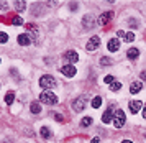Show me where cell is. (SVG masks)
<instances>
[{
  "instance_id": "cell-34",
  "label": "cell",
  "mask_w": 146,
  "mask_h": 143,
  "mask_svg": "<svg viewBox=\"0 0 146 143\" xmlns=\"http://www.w3.org/2000/svg\"><path fill=\"white\" fill-rule=\"evenodd\" d=\"M143 117L146 118V105H145V109H143Z\"/></svg>"
},
{
  "instance_id": "cell-31",
  "label": "cell",
  "mask_w": 146,
  "mask_h": 143,
  "mask_svg": "<svg viewBox=\"0 0 146 143\" xmlns=\"http://www.w3.org/2000/svg\"><path fill=\"white\" fill-rule=\"evenodd\" d=\"M54 118H56L58 122H62V115H59V114H56V117H54Z\"/></svg>"
},
{
  "instance_id": "cell-25",
  "label": "cell",
  "mask_w": 146,
  "mask_h": 143,
  "mask_svg": "<svg viewBox=\"0 0 146 143\" xmlns=\"http://www.w3.org/2000/svg\"><path fill=\"white\" fill-rule=\"evenodd\" d=\"M8 41V35L5 31H0V43L3 45V43H7Z\"/></svg>"
},
{
  "instance_id": "cell-18",
  "label": "cell",
  "mask_w": 146,
  "mask_h": 143,
  "mask_svg": "<svg viewBox=\"0 0 146 143\" xmlns=\"http://www.w3.org/2000/svg\"><path fill=\"white\" fill-rule=\"evenodd\" d=\"M139 91H141V82H133V84L130 86V92H131V94H138Z\"/></svg>"
},
{
  "instance_id": "cell-15",
  "label": "cell",
  "mask_w": 146,
  "mask_h": 143,
  "mask_svg": "<svg viewBox=\"0 0 146 143\" xmlns=\"http://www.w3.org/2000/svg\"><path fill=\"white\" fill-rule=\"evenodd\" d=\"M139 56V49L138 48H130L128 51H126V58H130V59H136Z\"/></svg>"
},
{
  "instance_id": "cell-37",
  "label": "cell",
  "mask_w": 146,
  "mask_h": 143,
  "mask_svg": "<svg viewBox=\"0 0 146 143\" xmlns=\"http://www.w3.org/2000/svg\"><path fill=\"white\" fill-rule=\"evenodd\" d=\"M145 137H146V135H145Z\"/></svg>"
},
{
  "instance_id": "cell-21",
  "label": "cell",
  "mask_w": 146,
  "mask_h": 143,
  "mask_svg": "<svg viewBox=\"0 0 146 143\" xmlns=\"http://www.w3.org/2000/svg\"><path fill=\"white\" fill-rule=\"evenodd\" d=\"M100 105H102V97H99V96H97V97H94V100H92V107H94V109H99Z\"/></svg>"
},
{
  "instance_id": "cell-27",
  "label": "cell",
  "mask_w": 146,
  "mask_h": 143,
  "mask_svg": "<svg viewBox=\"0 0 146 143\" xmlns=\"http://www.w3.org/2000/svg\"><path fill=\"white\" fill-rule=\"evenodd\" d=\"M104 82H105V84H110V82H115V79H113V76H105Z\"/></svg>"
},
{
  "instance_id": "cell-1",
  "label": "cell",
  "mask_w": 146,
  "mask_h": 143,
  "mask_svg": "<svg viewBox=\"0 0 146 143\" xmlns=\"http://www.w3.org/2000/svg\"><path fill=\"white\" fill-rule=\"evenodd\" d=\"M40 102L43 104H48V105H56L58 104V96L53 94L51 91H44L40 94Z\"/></svg>"
},
{
  "instance_id": "cell-32",
  "label": "cell",
  "mask_w": 146,
  "mask_h": 143,
  "mask_svg": "<svg viewBox=\"0 0 146 143\" xmlns=\"http://www.w3.org/2000/svg\"><path fill=\"white\" fill-rule=\"evenodd\" d=\"M141 79H143V81H146V71L141 72Z\"/></svg>"
},
{
  "instance_id": "cell-20",
  "label": "cell",
  "mask_w": 146,
  "mask_h": 143,
  "mask_svg": "<svg viewBox=\"0 0 146 143\" xmlns=\"http://www.w3.org/2000/svg\"><path fill=\"white\" fill-rule=\"evenodd\" d=\"M30 109H31V114H40L41 112V105L38 104V102H31V105H30Z\"/></svg>"
},
{
  "instance_id": "cell-30",
  "label": "cell",
  "mask_w": 146,
  "mask_h": 143,
  "mask_svg": "<svg viewBox=\"0 0 146 143\" xmlns=\"http://www.w3.org/2000/svg\"><path fill=\"white\" fill-rule=\"evenodd\" d=\"M69 5H71V7H69L71 10H77V3H74V2H72V3H69Z\"/></svg>"
},
{
  "instance_id": "cell-22",
  "label": "cell",
  "mask_w": 146,
  "mask_h": 143,
  "mask_svg": "<svg viewBox=\"0 0 146 143\" xmlns=\"http://www.w3.org/2000/svg\"><path fill=\"white\" fill-rule=\"evenodd\" d=\"M92 122H94L92 117H84V118H82V122H80V127H89Z\"/></svg>"
},
{
  "instance_id": "cell-23",
  "label": "cell",
  "mask_w": 146,
  "mask_h": 143,
  "mask_svg": "<svg viewBox=\"0 0 146 143\" xmlns=\"http://www.w3.org/2000/svg\"><path fill=\"white\" fill-rule=\"evenodd\" d=\"M120 89H121V84H120L118 81H115V82H112V86H110V91L117 92V91H120Z\"/></svg>"
},
{
  "instance_id": "cell-5",
  "label": "cell",
  "mask_w": 146,
  "mask_h": 143,
  "mask_svg": "<svg viewBox=\"0 0 146 143\" xmlns=\"http://www.w3.org/2000/svg\"><path fill=\"white\" fill-rule=\"evenodd\" d=\"M61 72H62L66 78H74L76 72H77V69H76V66H72V64H66V66L61 67Z\"/></svg>"
},
{
  "instance_id": "cell-24",
  "label": "cell",
  "mask_w": 146,
  "mask_h": 143,
  "mask_svg": "<svg viewBox=\"0 0 146 143\" xmlns=\"http://www.w3.org/2000/svg\"><path fill=\"white\" fill-rule=\"evenodd\" d=\"M12 23H13L15 26H18V25H23V18H20V17L17 15V17H13V20H12Z\"/></svg>"
},
{
  "instance_id": "cell-35",
  "label": "cell",
  "mask_w": 146,
  "mask_h": 143,
  "mask_svg": "<svg viewBox=\"0 0 146 143\" xmlns=\"http://www.w3.org/2000/svg\"><path fill=\"white\" fill-rule=\"evenodd\" d=\"M121 143H133V142H131V140H123Z\"/></svg>"
},
{
  "instance_id": "cell-16",
  "label": "cell",
  "mask_w": 146,
  "mask_h": 143,
  "mask_svg": "<svg viewBox=\"0 0 146 143\" xmlns=\"http://www.w3.org/2000/svg\"><path fill=\"white\" fill-rule=\"evenodd\" d=\"M40 133H41V137L43 138H51L53 137V132L49 130V127H41Z\"/></svg>"
},
{
  "instance_id": "cell-2",
  "label": "cell",
  "mask_w": 146,
  "mask_h": 143,
  "mask_svg": "<svg viewBox=\"0 0 146 143\" xmlns=\"http://www.w3.org/2000/svg\"><path fill=\"white\" fill-rule=\"evenodd\" d=\"M40 86L44 87V89H53V87H56V79L49 74H44V76L40 78Z\"/></svg>"
},
{
  "instance_id": "cell-19",
  "label": "cell",
  "mask_w": 146,
  "mask_h": 143,
  "mask_svg": "<svg viewBox=\"0 0 146 143\" xmlns=\"http://www.w3.org/2000/svg\"><path fill=\"white\" fill-rule=\"evenodd\" d=\"M13 5H15V10H17V12H23V10L27 8V3H25V2H20V0H17Z\"/></svg>"
},
{
  "instance_id": "cell-12",
  "label": "cell",
  "mask_w": 146,
  "mask_h": 143,
  "mask_svg": "<svg viewBox=\"0 0 146 143\" xmlns=\"http://www.w3.org/2000/svg\"><path fill=\"white\" fill-rule=\"evenodd\" d=\"M107 48H108V51H118L120 49V41L117 38H112L110 41H108V45H107Z\"/></svg>"
},
{
  "instance_id": "cell-11",
  "label": "cell",
  "mask_w": 146,
  "mask_h": 143,
  "mask_svg": "<svg viewBox=\"0 0 146 143\" xmlns=\"http://www.w3.org/2000/svg\"><path fill=\"white\" fill-rule=\"evenodd\" d=\"M117 35H118L120 38H125V41L126 43H128V41H130V43H131L133 39H135V35H133L131 31H123V30H118V31H117Z\"/></svg>"
},
{
  "instance_id": "cell-14",
  "label": "cell",
  "mask_w": 146,
  "mask_h": 143,
  "mask_svg": "<svg viewBox=\"0 0 146 143\" xmlns=\"http://www.w3.org/2000/svg\"><path fill=\"white\" fill-rule=\"evenodd\" d=\"M18 45H21V46H28L30 45V36H28L27 33L18 35Z\"/></svg>"
},
{
  "instance_id": "cell-13",
  "label": "cell",
  "mask_w": 146,
  "mask_h": 143,
  "mask_svg": "<svg viewBox=\"0 0 146 143\" xmlns=\"http://www.w3.org/2000/svg\"><path fill=\"white\" fill-rule=\"evenodd\" d=\"M128 105H130V112L131 114H138L141 110V100H131Z\"/></svg>"
},
{
  "instance_id": "cell-7",
  "label": "cell",
  "mask_w": 146,
  "mask_h": 143,
  "mask_svg": "<svg viewBox=\"0 0 146 143\" xmlns=\"http://www.w3.org/2000/svg\"><path fill=\"white\" fill-rule=\"evenodd\" d=\"M62 58L66 59V61H69V63H77V59H79V54H77V51H66L64 54H62Z\"/></svg>"
},
{
  "instance_id": "cell-9",
  "label": "cell",
  "mask_w": 146,
  "mask_h": 143,
  "mask_svg": "<svg viewBox=\"0 0 146 143\" xmlns=\"http://www.w3.org/2000/svg\"><path fill=\"white\" fill-rule=\"evenodd\" d=\"M112 120H113V105H110L105 110V114L102 115V122H104V124H110Z\"/></svg>"
},
{
  "instance_id": "cell-3",
  "label": "cell",
  "mask_w": 146,
  "mask_h": 143,
  "mask_svg": "<svg viewBox=\"0 0 146 143\" xmlns=\"http://www.w3.org/2000/svg\"><path fill=\"white\" fill-rule=\"evenodd\" d=\"M125 112L123 110H115V114H113V125H115V128H121L123 127V124H125Z\"/></svg>"
},
{
  "instance_id": "cell-17",
  "label": "cell",
  "mask_w": 146,
  "mask_h": 143,
  "mask_svg": "<svg viewBox=\"0 0 146 143\" xmlns=\"http://www.w3.org/2000/svg\"><path fill=\"white\" fill-rule=\"evenodd\" d=\"M13 100H15V92L13 91H8L7 94H5V102L10 105V104H13Z\"/></svg>"
},
{
  "instance_id": "cell-8",
  "label": "cell",
  "mask_w": 146,
  "mask_h": 143,
  "mask_svg": "<svg viewBox=\"0 0 146 143\" xmlns=\"http://www.w3.org/2000/svg\"><path fill=\"white\" fill-rule=\"evenodd\" d=\"M94 25H95V21H94V17L92 15H84V17H82V26H84V28H89V30H90V28H94Z\"/></svg>"
},
{
  "instance_id": "cell-4",
  "label": "cell",
  "mask_w": 146,
  "mask_h": 143,
  "mask_svg": "<svg viewBox=\"0 0 146 143\" xmlns=\"http://www.w3.org/2000/svg\"><path fill=\"white\" fill-rule=\"evenodd\" d=\"M86 104H87V99L86 97H77L72 100V109L74 112H82L86 109Z\"/></svg>"
},
{
  "instance_id": "cell-33",
  "label": "cell",
  "mask_w": 146,
  "mask_h": 143,
  "mask_svg": "<svg viewBox=\"0 0 146 143\" xmlns=\"http://www.w3.org/2000/svg\"><path fill=\"white\" fill-rule=\"evenodd\" d=\"M100 142V138H92V143H99Z\"/></svg>"
},
{
  "instance_id": "cell-6",
  "label": "cell",
  "mask_w": 146,
  "mask_h": 143,
  "mask_svg": "<svg viewBox=\"0 0 146 143\" xmlns=\"http://www.w3.org/2000/svg\"><path fill=\"white\" fill-rule=\"evenodd\" d=\"M99 45H100V38H99V36H92V38L87 41L86 49H87V51H95V49L99 48Z\"/></svg>"
},
{
  "instance_id": "cell-36",
  "label": "cell",
  "mask_w": 146,
  "mask_h": 143,
  "mask_svg": "<svg viewBox=\"0 0 146 143\" xmlns=\"http://www.w3.org/2000/svg\"><path fill=\"white\" fill-rule=\"evenodd\" d=\"M0 87H2V84H0Z\"/></svg>"
},
{
  "instance_id": "cell-10",
  "label": "cell",
  "mask_w": 146,
  "mask_h": 143,
  "mask_svg": "<svg viewBox=\"0 0 146 143\" xmlns=\"http://www.w3.org/2000/svg\"><path fill=\"white\" fill-rule=\"evenodd\" d=\"M112 17H113V12H104L99 17V23L100 25H107V23L112 20Z\"/></svg>"
},
{
  "instance_id": "cell-26",
  "label": "cell",
  "mask_w": 146,
  "mask_h": 143,
  "mask_svg": "<svg viewBox=\"0 0 146 143\" xmlns=\"http://www.w3.org/2000/svg\"><path fill=\"white\" fill-rule=\"evenodd\" d=\"M100 64H102V66H110V64H112V61H110L108 58H102V59H100Z\"/></svg>"
},
{
  "instance_id": "cell-28",
  "label": "cell",
  "mask_w": 146,
  "mask_h": 143,
  "mask_svg": "<svg viewBox=\"0 0 146 143\" xmlns=\"http://www.w3.org/2000/svg\"><path fill=\"white\" fill-rule=\"evenodd\" d=\"M8 7H10L8 2H0V10H7Z\"/></svg>"
},
{
  "instance_id": "cell-29",
  "label": "cell",
  "mask_w": 146,
  "mask_h": 143,
  "mask_svg": "<svg viewBox=\"0 0 146 143\" xmlns=\"http://www.w3.org/2000/svg\"><path fill=\"white\" fill-rule=\"evenodd\" d=\"M130 26H131V28H136V26H138V21H136V20H130Z\"/></svg>"
}]
</instances>
